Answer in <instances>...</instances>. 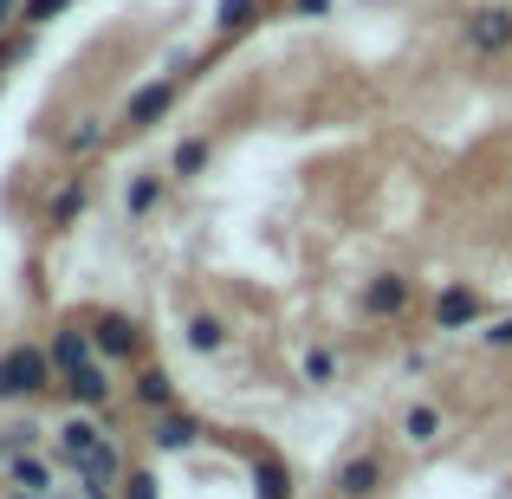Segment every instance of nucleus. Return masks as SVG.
I'll return each instance as SVG.
<instances>
[{"instance_id":"obj_11","label":"nucleus","mask_w":512,"mask_h":499,"mask_svg":"<svg viewBox=\"0 0 512 499\" xmlns=\"http://www.w3.org/2000/svg\"><path fill=\"white\" fill-rule=\"evenodd\" d=\"M150 441H156V454H188L201 441V428H195V415L163 409V415H150Z\"/></svg>"},{"instance_id":"obj_14","label":"nucleus","mask_w":512,"mask_h":499,"mask_svg":"<svg viewBox=\"0 0 512 499\" xmlns=\"http://www.w3.org/2000/svg\"><path fill=\"white\" fill-rule=\"evenodd\" d=\"M441 435H448V415H441L435 402H409V409H402V441H409V448H435Z\"/></svg>"},{"instance_id":"obj_10","label":"nucleus","mask_w":512,"mask_h":499,"mask_svg":"<svg viewBox=\"0 0 512 499\" xmlns=\"http://www.w3.org/2000/svg\"><path fill=\"white\" fill-rule=\"evenodd\" d=\"M169 182H175L169 169H137V175H130V182H124V214H130V221H150V214L163 208Z\"/></svg>"},{"instance_id":"obj_27","label":"nucleus","mask_w":512,"mask_h":499,"mask_svg":"<svg viewBox=\"0 0 512 499\" xmlns=\"http://www.w3.org/2000/svg\"><path fill=\"white\" fill-rule=\"evenodd\" d=\"M20 7H26V0H0V33H7V26L20 20Z\"/></svg>"},{"instance_id":"obj_26","label":"nucleus","mask_w":512,"mask_h":499,"mask_svg":"<svg viewBox=\"0 0 512 499\" xmlns=\"http://www.w3.org/2000/svg\"><path fill=\"white\" fill-rule=\"evenodd\" d=\"M292 13H305V20H325L331 0H292Z\"/></svg>"},{"instance_id":"obj_24","label":"nucleus","mask_w":512,"mask_h":499,"mask_svg":"<svg viewBox=\"0 0 512 499\" xmlns=\"http://www.w3.org/2000/svg\"><path fill=\"white\" fill-rule=\"evenodd\" d=\"M480 344H487V350H512V312H506V318H493V325L480 331Z\"/></svg>"},{"instance_id":"obj_28","label":"nucleus","mask_w":512,"mask_h":499,"mask_svg":"<svg viewBox=\"0 0 512 499\" xmlns=\"http://www.w3.org/2000/svg\"><path fill=\"white\" fill-rule=\"evenodd\" d=\"M7 454H13V448H7V441H0V461H7Z\"/></svg>"},{"instance_id":"obj_7","label":"nucleus","mask_w":512,"mask_h":499,"mask_svg":"<svg viewBox=\"0 0 512 499\" xmlns=\"http://www.w3.org/2000/svg\"><path fill=\"white\" fill-rule=\"evenodd\" d=\"M363 318H402L415 305V279L409 273H396V266H389V273H376V279H363Z\"/></svg>"},{"instance_id":"obj_23","label":"nucleus","mask_w":512,"mask_h":499,"mask_svg":"<svg viewBox=\"0 0 512 499\" xmlns=\"http://www.w3.org/2000/svg\"><path fill=\"white\" fill-rule=\"evenodd\" d=\"M65 7H72V0H26V7H20V26H52Z\"/></svg>"},{"instance_id":"obj_3","label":"nucleus","mask_w":512,"mask_h":499,"mask_svg":"<svg viewBox=\"0 0 512 499\" xmlns=\"http://www.w3.org/2000/svg\"><path fill=\"white\" fill-rule=\"evenodd\" d=\"M461 39H467V52H480V59H500V52H512V7H506V0L467 7L461 13Z\"/></svg>"},{"instance_id":"obj_19","label":"nucleus","mask_w":512,"mask_h":499,"mask_svg":"<svg viewBox=\"0 0 512 499\" xmlns=\"http://www.w3.org/2000/svg\"><path fill=\"white\" fill-rule=\"evenodd\" d=\"M85 195H91V188H85V175H65V182H59V195H52V227H72L78 221V214H85Z\"/></svg>"},{"instance_id":"obj_17","label":"nucleus","mask_w":512,"mask_h":499,"mask_svg":"<svg viewBox=\"0 0 512 499\" xmlns=\"http://www.w3.org/2000/svg\"><path fill=\"white\" fill-rule=\"evenodd\" d=\"M182 337H188V350H195V357H221V350H227V318L221 312H195L182 325Z\"/></svg>"},{"instance_id":"obj_12","label":"nucleus","mask_w":512,"mask_h":499,"mask_svg":"<svg viewBox=\"0 0 512 499\" xmlns=\"http://www.w3.org/2000/svg\"><path fill=\"white\" fill-rule=\"evenodd\" d=\"M46 357H52V370H59V376H72V370H85L98 350H91V331H85V325H59V331H52V350H46Z\"/></svg>"},{"instance_id":"obj_2","label":"nucleus","mask_w":512,"mask_h":499,"mask_svg":"<svg viewBox=\"0 0 512 499\" xmlns=\"http://www.w3.org/2000/svg\"><path fill=\"white\" fill-rule=\"evenodd\" d=\"M182 85H188V59H175V72L150 78V85H137V91H130V104H124V130H150V124H163L169 104L182 98Z\"/></svg>"},{"instance_id":"obj_15","label":"nucleus","mask_w":512,"mask_h":499,"mask_svg":"<svg viewBox=\"0 0 512 499\" xmlns=\"http://www.w3.org/2000/svg\"><path fill=\"white\" fill-rule=\"evenodd\" d=\"M7 480H13V493H39V499L52 493V467L39 461L33 448H13L7 454Z\"/></svg>"},{"instance_id":"obj_5","label":"nucleus","mask_w":512,"mask_h":499,"mask_svg":"<svg viewBox=\"0 0 512 499\" xmlns=\"http://www.w3.org/2000/svg\"><path fill=\"white\" fill-rule=\"evenodd\" d=\"M85 331H91V350H98L104 363H137L143 357V325L130 312H98Z\"/></svg>"},{"instance_id":"obj_13","label":"nucleus","mask_w":512,"mask_h":499,"mask_svg":"<svg viewBox=\"0 0 512 499\" xmlns=\"http://www.w3.org/2000/svg\"><path fill=\"white\" fill-rule=\"evenodd\" d=\"M130 396H137L143 415H163V409H175V376L163 370V363H143L137 383H130Z\"/></svg>"},{"instance_id":"obj_4","label":"nucleus","mask_w":512,"mask_h":499,"mask_svg":"<svg viewBox=\"0 0 512 499\" xmlns=\"http://www.w3.org/2000/svg\"><path fill=\"white\" fill-rule=\"evenodd\" d=\"M117 454V441L104 435L98 422H91V409L85 415H65L59 422V461H72L78 474H85V467H98V461H111Z\"/></svg>"},{"instance_id":"obj_9","label":"nucleus","mask_w":512,"mask_h":499,"mask_svg":"<svg viewBox=\"0 0 512 499\" xmlns=\"http://www.w3.org/2000/svg\"><path fill=\"white\" fill-rule=\"evenodd\" d=\"M59 389H65V402H72V409H104L117 383H111V363H104V357H91L85 370L59 376Z\"/></svg>"},{"instance_id":"obj_8","label":"nucleus","mask_w":512,"mask_h":499,"mask_svg":"<svg viewBox=\"0 0 512 499\" xmlns=\"http://www.w3.org/2000/svg\"><path fill=\"white\" fill-rule=\"evenodd\" d=\"M383 480H389L383 454H376V448H357L338 467V480H331V487H338V499H376V493H383Z\"/></svg>"},{"instance_id":"obj_22","label":"nucleus","mask_w":512,"mask_h":499,"mask_svg":"<svg viewBox=\"0 0 512 499\" xmlns=\"http://www.w3.org/2000/svg\"><path fill=\"white\" fill-rule=\"evenodd\" d=\"M117 499H163V480H156V467H130L124 474V493Z\"/></svg>"},{"instance_id":"obj_21","label":"nucleus","mask_w":512,"mask_h":499,"mask_svg":"<svg viewBox=\"0 0 512 499\" xmlns=\"http://www.w3.org/2000/svg\"><path fill=\"white\" fill-rule=\"evenodd\" d=\"M253 20H260V0H221V7H214V26H221V33H247Z\"/></svg>"},{"instance_id":"obj_1","label":"nucleus","mask_w":512,"mask_h":499,"mask_svg":"<svg viewBox=\"0 0 512 499\" xmlns=\"http://www.w3.org/2000/svg\"><path fill=\"white\" fill-rule=\"evenodd\" d=\"M46 389H59V370L39 344L0 350V402H26V396H46Z\"/></svg>"},{"instance_id":"obj_20","label":"nucleus","mask_w":512,"mask_h":499,"mask_svg":"<svg viewBox=\"0 0 512 499\" xmlns=\"http://www.w3.org/2000/svg\"><path fill=\"white\" fill-rule=\"evenodd\" d=\"M299 376H305V383H312V389H325V383H338V350H325V344H312V350H305V357H299Z\"/></svg>"},{"instance_id":"obj_18","label":"nucleus","mask_w":512,"mask_h":499,"mask_svg":"<svg viewBox=\"0 0 512 499\" xmlns=\"http://www.w3.org/2000/svg\"><path fill=\"white\" fill-rule=\"evenodd\" d=\"M208 156H214L208 137H182V143H175V156H169V175H175V182H195V175L208 169Z\"/></svg>"},{"instance_id":"obj_6","label":"nucleus","mask_w":512,"mask_h":499,"mask_svg":"<svg viewBox=\"0 0 512 499\" xmlns=\"http://www.w3.org/2000/svg\"><path fill=\"white\" fill-rule=\"evenodd\" d=\"M480 318H487V299H480L474 286H467V279H448V286L435 292V331H474Z\"/></svg>"},{"instance_id":"obj_16","label":"nucleus","mask_w":512,"mask_h":499,"mask_svg":"<svg viewBox=\"0 0 512 499\" xmlns=\"http://www.w3.org/2000/svg\"><path fill=\"white\" fill-rule=\"evenodd\" d=\"M253 493H260V499H292V467L279 461L273 448L253 454Z\"/></svg>"},{"instance_id":"obj_25","label":"nucleus","mask_w":512,"mask_h":499,"mask_svg":"<svg viewBox=\"0 0 512 499\" xmlns=\"http://www.w3.org/2000/svg\"><path fill=\"white\" fill-rule=\"evenodd\" d=\"M98 143H104V130H98V117H85V124H78V130H72V150H78V156H85V150H98Z\"/></svg>"}]
</instances>
